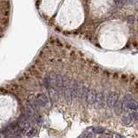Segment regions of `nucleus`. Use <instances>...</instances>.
Masks as SVG:
<instances>
[{
    "label": "nucleus",
    "mask_w": 138,
    "mask_h": 138,
    "mask_svg": "<svg viewBox=\"0 0 138 138\" xmlns=\"http://www.w3.org/2000/svg\"><path fill=\"white\" fill-rule=\"evenodd\" d=\"M85 138H94V135H93V134L92 133H88L87 134V135L85 136Z\"/></svg>",
    "instance_id": "obj_15"
},
{
    "label": "nucleus",
    "mask_w": 138,
    "mask_h": 138,
    "mask_svg": "<svg viewBox=\"0 0 138 138\" xmlns=\"http://www.w3.org/2000/svg\"><path fill=\"white\" fill-rule=\"evenodd\" d=\"M119 100V95L116 92H111L107 98V105L109 108H114L116 103Z\"/></svg>",
    "instance_id": "obj_5"
},
{
    "label": "nucleus",
    "mask_w": 138,
    "mask_h": 138,
    "mask_svg": "<svg viewBox=\"0 0 138 138\" xmlns=\"http://www.w3.org/2000/svg\"><path fill=\"white\" fill-rule=\"evenodd\" d=\"M36 133H37V129H36L35 128H31L26 132V136L27 137H32L35 135Z\"/></svg>",
    "instance_id": "obj_10"
},
{
    "label": "nucleus",
    "mask_w": 138,
    "mask_h": 138,
    "mask_svg": "<svg viewBox=\"0 0 138 138\" xmlns=\"http://www.w3.org/2000/svg\"><path fill=\"white\" fill-rule=\"evenodd\" d=\"M137 23H138V18H137Z\"/></svg>",
    "instance_id": "obj_18"
},
{
    "label": "nucleus",
    "mask_w": 138,
    "mask_h": 138,
    "mask_svg": "<svg viewBox=\"0 0 138 138\" xmlns=\"http://www.w3.org/2000/svg\"><path fill=\"white\" fill-rule=\"evenodd\" d=\"M37 101L38 106L42 108H48L50 106V99L49 97L44 93H40L37 96Z\"/></svg>",
    "instance_id": "obj_2"
},
{
    "label": "nucleus",
    "mask_w": 138,
    "mask_h": 138,
    "mask_svg": "<svg viewBox=\"0 0 138 138\" xmlns=\"http://www.w3.org/2000/svg\"><path fill=\"white\" fill-rule=\"evenodd\" d=\"M96 95H97V93L96 91L95 90H86L84 91V95H82V97L84 98V102L86 103H89V104H93V103H95V100H96Z\"/></svg>",
    "instance_id": "obj_1"
},
{
    "label": "nucleus",
    "mask_w": 138,
    "mask_h": 138,
    "mask_svg": "<svg viewBox=\"0 0 138 138\" xmlns=\"http://www.w3.org/2000/svg\"><path fill=\"white\" fill-rule=\"evenodd\" d=\"M131 121H132V119H131L129 116H123V117H122V122H123L125 125H129L131 123Z\"/></svg>",
    "instance_id": "obj_11"
},
{
    "label": "nucleus",
    "mask_w": 138,
    "mask_h": 138,
    "mask_svg": "<svg viewBox=\"0 0 138 138\" xmlns=\"http://www.w3.org/2000/svg\"><path fill=\"white\" fill-rule=\"evenodd\" d=\"M95 104L97 108H103V93H99L96 95V100H95Z\"/></svg>",
    "instance_id": "obj_9"
},
{
    "label": "nucleus",
    "mask_w": 138,
    "mask_h": 138,
    "mask_svg": "<svg viewBox=\"0 0 138 138\" xmlns=\"http://www.w3.org/2000/svg\"><path fill=\"white\" fill-rule=\"evenodd\" d=\"M28 104L31 105L34 109H39V106L37 104V96H35L34 95H30L28 97Z\"/></svg>",
    "instance_id": "obj_7"
},
{
    "label": "nucleus",
    "mask_w": 138,
    "mask_h": 138,
    "mask_svg": "<svg viewBox=\"0 0 138 138\" xmlns=\"http://www.w3.org/2000/svg\"><path fill=\"white\" fill-rule=\"evenodd\" d=\"M125 3H126L125 1H116V4L118 6H119V7H122V6H123Z\"/></svg>",
    "instance_id": "obj_14"
},
{
    "label": "nucleus",
    "mask_w": 138,
    "mask_h": 138,
    "mask_svg": "<svg viewBox=\"0 0 138 138\" xmlns=\"http://www.w3.org/2000/svg\"><path fill=\"white\" fill-rule=\"evenodd\" d=\"M93 130H94L95 134H102L104 131V129L102 128V127H95V128L93 129Z\"/></svg>",
    "instance_id": "obj_12"
},
{
    "label": "nucleus",
    "mask_w": 138,
    "mask_h": 138,
    "mask_svg": "<svg viewBox=\"0 0 138 138\" xmlns=\"http://www.w3.org/2000/svg\"><path fill=\"white\" fill-rule=\"evenodd\" d=\"M100 138H108V137H107V136H103V137H102V136H101Z\"/></svg>",
    "instance_id": "obj_17"
},
{
    "label": "nucleus",
    "mask_w": 138,
    "mask_h": 138,
    "mask_svg": "<svg viewBox=\"0 0 138 138\" xmlns=\"http://www.w3.org/2000/svg\"><path fill=\"white\" fill-rule=\"evenodd\" d=\"M116 138H124V137L122 136V135H119V134H116Z\"/></svg>",
    "instance_id": "obj_16"
},
{
    "label": "nucleus",
    "mask_w": 138,
    "mask_h": 138,
    "mask_svg": "<svg viewBox=\"0 0 138 138\" xmlns=\"http://www.w3.org/2000/svg\"><path fill=\"white\" fill-rule=\"evenodd\" d=\"M48 92H49V95H50V100H52L53 102H56L57 99H58L59 93L57 92V90L55 88H53V87H49Z\"/></svg>",
    "instance_id": "obj_6"
},
{
    "label": "nucleus",
    "mask_w": 138,
    "mask_h": 138,
    "mask_svg": "<svg viewBox=\"0 0 138 138\" xmlns=\"http://www.w3.org/2000/svg\"><path fill=\"white\" fill-rule=\"evenodd\" d=\"M122 106H123V103H122V101L118 100L117 103H116L114 107V111L117 116H120L122 112Z\"/></svg>",
    "instance_id": "obj_8"
},
{
    "label": "nucleus",
    "mask_w": 138,
    "mask_h": 138,
    "mask_svg": "<svg viewBox=\"0 0 138 138\" xmlns=\"http://www.w3.org/2000/svg\"><path fill=\"white\" fill-rule=\"evenodd\" d=\"M137 32H138V29H137Z\"/></svg>",
    "instance_id": "obj_19"
},
{
    "label": "nucleus",
    "mask_w": 138,
    "mask_h": 138,
    "mask_svg": "<svg viewBox=\"0 0 138 138\" xmlns=\"http://www.w3.org/2000/svg\"><path fill=\"white\" fill-rule=\"evenodd\" d=\"M8 130L11 133V135H13L15 138H18L22 136L23 130L20 129V127L18 126V123H12L10 124L9 127L7 128Z\"/></svg>",
    "instance_id": "obj_4"
},
{
    "label": "nucleus",
    "mask_w": 138,
    "mask_h": 138,
    "mask_svg": "<svg viewBox=\"0 0 138 138\" xmlns=\"http://www.w3.org/2000/svg\"><path fill=\"white\" fill-rule=\"evenodd\" d=\"M18 125L20 127V129H22L23 131H26V132L31 128V122H30L24 116H22L19 117V119L18 121Z\"/></svg>",
    "instance_id": "obj_3"
},
{
    "label": "nucleus",
    "mask_w": 138,
    "mask_h": 138,
    "mask_svg": "<svg viewBox=\"0 0 138 138\" xmlns=\"http://www.w3.org/2000/svg\"><path fill=\"white\" fill-rule=\"evenodd\" d=\"M135 18L134 16H129L128 18H127V22H128L129 24H134V23H135Z\"/></svg>",
    "instance_id": "obj_13"
}]
</instances>
